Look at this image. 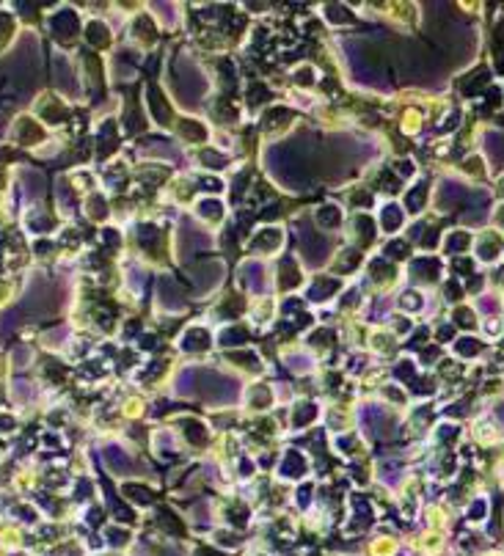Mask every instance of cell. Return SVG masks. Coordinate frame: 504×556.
I'll use <instances>...</instances> for the list:
<instances>
[{"label":"cell","instance_id":"obj_1","mask_svg":"<svg viewBox=\"0 0 504 556\" xmlns=\"http://www.w3.org/2000/svg\"><path fill=\"white\" fill-rule=\"evenodd\" d=\"M176 88H179V97L185 99V102H196V99L204 94V77L190 64L179 61V64H176Z\"/></svg>","mask_w":504,"mask_h":556},{"label":"cell","instance_id":"obj_2","mask_svg":"<svg viewBox=\"0 0 504 556\" xmlns=\"http://www.w3.org/2000/svg\"><path fill=\"white\" fill-rule=\"evenodd\" d=\"M199 377H201V380H199L201 394L209 397V399H218V402H226V399H231V397H234V391H237L234 380L221 377V375H215V372H199Z\"/></svg>","mask_w":504,"mask_h":556},{"label":"cell","instance_id":"obj_3","mask_svg":"<svg viewBox=\"0 0 504 556\" xmlns=\"http://www.w3.org/2000/svg\"><path fill=\"white\" fill-rule=\"evenodd\" d=\"M295 232L301 234V242H303V256L309 259L311 264H317L320 259H325V254H328V242L320 240V237L311 232V229H306L303 223L301 226H295Z\"/></svg>","mask_w":504,"mask_h":556},{"label":"cell","instance_id":"obj_4","mask_svg":"<svg viewBox=\"0 0 504 556\" xmlns=\"http://www.w3.org/2000/svg\"><path fill=\"white\" fill-rule=\"evenodd\" d=\"M218 278H221V264L218 262H209V264H199V267L193 270V281L199 289H207L209 284H215Z\"/></svg>","mask_w":504,"mask_h":556},{"label":"cell","instance_id":"obj_5","mask_svg":"<svg viewBox=\"0 0 504 556\" xmlns=\"http://www.w3.org/2000/svg\"><path fill=\"white\" fill-rule=\"evenodd\" d=\"M149 105H152V113H154V119H157L160 124H166V121H168V116H171V110H168L166 99L160 97L157 86H149Z\"/></svg>","mask_w":504,"mask_h":556},{"label":"cell","instance_id":"obj_6","mask_svg":"<svg viewBox=\"0 0 504 556\" xmlns=\"http://www.w3.org/2000/svg\"><path fill=\"white\" fill-rule=\"evenodd\" d=\"M160 297H163V303H166L168 309H182L185 306V295L179 292V289H176V284L174 281H163L160 284Z\"/></svg>","mask_w":504,"mask_h":556},{"label":"cell","instance_id":"obj_7","mask_svg":"<svg viewBox=\"0 0 504 556\" xmlns=\"http://www.w3.org/2000/svg\"><path fill=\"white\" fill-rule=\"evenodd\" d=\"M317 223L325 229H336L339 223H342V209H339L336 204H323L317 212Z\"/></svg>","mask_w":504,"mask_h":556},{"label":"cell","instance_id":"obj_8","mask_svg":"<svg viewBox=\"0 0 504 556\" xmlns=\"http://www.w3.org/2000/svg\"><path fill=\"white\" fill-rule=\"evenodd\" d=\"M52 31H56L61 39H69L72 33L77 31V19H74L72 11H64V14H58L56 19H52Z\"/></svg>","mask_w":504,"mask_h":556},{"label":"cell","instance_id":"obj_9","mask_svg":"<svg viewBox=\"0 0 504 556\" xmlns=\"http://www.w3.org/2000/svg\"><path fill=\"white\" fill-rule=\"evenodd\" d=\"M463 199H466V190H463L460 185H452V182H446V185L441 187V199H438V201H441V207H444V209L455 207V204H458V201H463Z\"/></svg>","mask_w":504,"mask_h":556},{"label":"cell","instance_id":"obj_10","mask_svg":"<svg viewBox=\"0 0 504 556\" xmlns=\"http://www.w3.org/2000/svg\"><path fill=\"white\" fill-rule=\"evenodd\" d=\"M278 240H281V234H278V229H264L262 234H256L254 237V245L256 251H273L276 245H278Z\"/></svg>","mask_w":504,"mask_h":556},{"label":"cell","instance_id":"obj_11","mask_svg":"<svg viewBox=\"0 0 504 556\" xmlns=\"http://www.w3.org/2000/svg\"><path fill=\"white\" fill-rule=\"evenodd\" d=\"M413 275L425 278V281L438 278V262H435V259H416V262H413Z\"/></svg>","mask_w":504,"mask_h":556},{"label":"cell","instance_id":"obj_12","mask_svg":"<svg viewBox=\"0 0 504 556\" xmlns=\"http://www.w3.org/2000/svg\"><path fill=\"white\" fill-rule=\"evenodd\" d=\"M182 347L185 350H207L209 347V333L201 330V328L190 330V333L185 336V342H182Z\"/></svg>","mask_w":504,"mask_h":556},{"label":"cell","instance_id":"obj_13","mask_svg":"<svg viewBox=\"0 0 504 556\" xmlns=\"http://www.w3.org/2000/svg\"><path fill=\"white\" fill-rule=\"evenodd\" d=\"M303 471H306V460H303L298 452H289V454H287V460H284L281 474H284V477H301Z\"/></svg>","mask_w":504,"mask_h":556},{"label":"cell","instance_id":"obj_14","mask_svg":"<svg viewBox=\"0 0 504 556\" xmlns=\"http://www.w3.org/2000/svg\"><path fill=\"white\" fill-rule=\"evenodd\" d=\"M185 245H188V248H185L188 254H193V251H201V248H207V245H209V237L188 226V229H185Z\"/></svg>","mask_w":504,"mask_h":556},{"label":"cell","instance_id":"obj_15","mask_svg":"<svg viewBox=\"0 0 504 556\" xmlns=\"http://www.w3.org/2000/svg\"><path fill=\"white\" fill-rule=\"evenodd\" d=\"M298 281H301V273H298V267H295V259L287 256V259L281 262V287H295Z\"/></svg>","mask_w":504,"mask_h":556},{"label":"cell","instance_id":"obj_16","mask_svg":"<svg viewBox=\"0 0 504 556\" xmlns=\"http://www.w3.org/2000/svg\"><path fill=\"white\" fill-rule=\"evenodd\" d=\"M333 289H336V281H333V278H320V281L311 284L309 297H311V300H325V297H328Z\"/></svg>","mask_w":504,"mask_h":556},{"label":"cell","instance_id":"obj_17","mask_svg":"<svg viewBox=\"0 0 504 556\" xmlns=\"http://www.w3.org/2000/svg\"><path fill=\"white\" fill-rule=\"evenodd\" d=\"M105 457H108V463L113 465V471H119V474H127V471H132V463H130V457H127V454H121L119 449H108V452H105Z\"/></svg>","mask_w":504,"mask_h":556},{"label":"cell","instance_id":"obj_18","mask_svg":"<svg viewBox=\"0 0 504 556\" xmlns=\"http://www.w3.org/2000/svg\"><path fill=\"white\" fill-rule=\"evenodd\" d=\"M380 220H383L386 232H394V229H400V223H403V212H400V207L389 204L383 209V215H380Z\"/></svg>","mask_w":504,"mask_h":556},{"label":"cell","instance_id":"obj_19","mask_svg":"<svg viewBox=\"0 0 504 556\" xmlns=\"http://www.w3.org/2000/svg\"><path fill=\"white\" fill-rule=\"evenodd\" d=\"M425 196H427V182H421V185H416L411 193H408V209H411V212H419L421 204H425Z\"/></svg>","mask_w":504,"mask_h":556},{"label":"cell","instance_id":"obj_20","mask_svg":"<svg viewBox=\"0 0 504 556\" xmlns=\"http://www.w3.org/2000/svg\"><path fill=\"white\" fill-rule=\"evenodd\" d=\"M245 284L259 292L262 289V264H245Z\"/></svg>","mask_w":504,"mask_h":556},{"label":"cell","instance_id":"obj_21","mask_svg":"<svg viewBox=\"0 0 504 556\" xmlns=\"http://www.w3.org/2000/svg\"><path fill=\"white\" fill-rule=\"evenodd\" d=\"M488 77H490V74H488L485 69H480L474 77H468L466 83H463V91H466V94H476L482 86H488Z\"/></svg>","mask_w":504,"mask_h":556},{"label":"cell","instance_id":"obj_22","mask_svg":"<svg viewBox=\"0 0 504 556\" xmlns=\"http://www.w3.org/2000/svg\"><path fill=\"white\" fill-rule=\"evenodd\" d=\"M199 212L204 215V218H209V220H221L223 209H221V204H218L215 199H204L199 204Z\"/></svg>","mask_w":504,"mask_h":556},{"label":"cell","instance_id":"obj_23","mask_svg":"<svg viewBox=\"0 0 504 556\" xmlns=\"http://www.w3.org/2000/svg\"><path fill=\"white\" fill-rule=\"evenodd\" d=\"M289 121V110H284V107H276V110L268 113V119H264V127L268 130H273V127H281Z\"/></svg>","mask_w":504,"mask_h":556},{"label":"cell","instance_id":"obj_24","mask_svg":"<svg viewBox=\"0 0 504 556\" xmlns=\"http://www.w3.org/2000/svg\"><path fill=\"white\" fill-rule=\"evenodd\" d=\"M185 435H188V440H193V443H204L207 430H204V424H199V422H185Z\"/></svg>","mask_w":504,"mask_h":556},{"label":"cell","instance_id":"obj_25","mask_svg":"<svg viewBox=\"0 0 504 556\" xmlns=\"http://www.w3.org/2000/svg\"><path fill=\"white\" fill-rule=\"evenodd\" d=\"M179 130H182V135H188V141H201L204 135H207V132H204V127L196 124V121H182Z\"/></svg>","mask_w":504,"mask_h":556},{"label":"cell","instance_id":"obj_26","mask_svg":"<svg viewBox=\"0 0 504 556\" xmlns=\"http://www.w3.org/2000/svg\"><path fill=\"white\" fill-rule=\"evenodd\" d=\"M245 339H248V333H245L243 328H234V330H223V336H221V344H226V347H231V344H243Z\"/></svg>","mask_w":504,"mask_h":556},{"label":"cell","instance_id":"obj_27","mask_svg":"<svg viewBox=\"0 0 504 556\" xmlns=\"http://www.w3.org/2000/svg\"><path fill=\"white\" fill-rule=\"evenodd\" d=\"M468 242H471V237H468L466 232H455L446 240V248L449 251H463V248H468Z\"/></svg>","mask_w":504,"mask_h":556},{"label":"cell","instance_id":"obj_28","mask_svg":"<svg viewBox=\"0 0 504 556\" xmlns=\"http://www.w3.org/2000/svg\"><path fill=\"white\" fill-rule=\"evenodd\" d=\"M157 240H160V232H157L154 226H144V229H141V242H144L149 251H154Z\"/></svg>","mask_w":504,"mask_h":556},{"label":"cell","instance_id":"obj_29","mask_svg":"<svg viewBox=\"0 0 504 556\" xmlns=\"http://www.w3.org/2000/svg\"><path fill=\"white\" fill-rule=\"evenodd\" d=\"M314 413H317V408L314 405H298L295 408V424H306V422H311V419H314Z\"/></svg>","mask_w":504,"mask_h":556},{"label":"cell","instance_id":"obj_30","mask_svg":"<svg viewBox=\"0 0 504 556\" xmlns=\"http://www.w3.org/2000/svg\"><path fill=\"white\" fill-rule=\"evenodd\" d=\"M88 39H91V44L105 47V44H108V39H111V36H108V31L102 28V25H97V22H94L91 28H88Z\"/></svg>","mask_w":504,"mask_h":556},{"label":"cell","instance_id":"obj_31","mask_svg":"<svg viewBox=\"0 0 504 556\" xmlns=\"http://www.w3.org/2000/svg\"><path fill=\"white\" fill-rule=\"evenodd\" d=\"M496 254H499V240L488 237V240L482 242V248H480V256H482V259H493Z\"/></svg>","mask_w":504,"mask_h":556},{"label":"cell","instance_id":"obj_32","mask_svg":"<svg viewBox=\"0 0 504 556\" xmlns=\"http://www.w3.org/2000/svg\"><path fill=\"white\" fill-rule=\"evenodd\" d=\"M328 17L333 22H353V14L347 9H339V6H328Z\"/></svg>","mask_w":504,"mask_h":556},{"label":"cell","instance_id":"obj_33","mask_svg":"<svg viewBox=\"0 0 504 556\" xmlns=\"http://www.w3.org/2000/svg\"><path fill=\"white\" fill-rule=\"evenodd\" d=\"M358 234H361V240L364 242H372V237H375V232H372V220L369 218H358Z\"/></svg>","mask_w":504,"mask_h":556},{"label":"cell","instance_id":"obj_34","mask_svg":"<svg viewBox=\"0 0 504 556\" xmlns=\"http://www.w3.org/2000/svg\"><path fill=\"white\" fill-rule=\"evenodd\" d=\"M372 275L375 278H391V264L383 262V259L372 262Z\"/></svg>","mask_w":504,"mask_h":556},{"label":"cell","instance_id":"obj_35","mask_svg":"<svg viewBox=\"0 0 504 556\" xmlns=\"http://www.w3.org/2000/svg\"><path fill=\"white\" fill-rule=\"evenodd\" d=\"M201 160H204V165H213V168H223V165H226L223 154H218V152H204Z\"/></svg>","mask_w":504,"mask_h":556},{"label":"cell","instance_id":"obj_36","mask_svg":"<svg viewBox=\"0 0 504 556\" xmlns=\"http://www.w3.org/2000/svg\"><path fill=\"white\" fill-rule=\"evenodd\" d=\"M124 490H127V496H132L135 501H152V493H146V487L130 485V487H124Z\"/></svg>","mask_w":504,"mask_h":556},{"label":"cell","instance_id":"obj_37","mask_svg":"<svg viewBox=\"0 0 504 556\" xmlns=\"http://www.w3.org/2000/svg\"><path fill=\"white\" fill-rule=\"evenodd\" d=\"M19 130L25 132V138H22V141H28V144H31V141H39V138H42V132H39V127H33L31 121H22V124H19Z\"/></svg>","mask_w":504,"mask_h":556},{"label":"cell","instance_id":"obj_38","mask_svg":"<svg viewBox=\"0 0 504 556\" xmlns=\"http://www.w3.org/2000/svg\"><path fill=\"white\" fill-rule=\"evenodd\" d=\"M476 350H480V342H474V339H463V342H458L460 355H474Z\"/></svg>","mask_w":504,"mask_h":556},{"label":"cell","instance_id":"obj_39","mask_svg":"<svg viewBox=\"0 0 504 556\" xmlns=\"http://www.w3.org/2000/svg\"><path fill=\"white\" fill-rule=\"evenodd\" d=\"M262 99H268V88H264V86H251L248 102H251V105H259Z\"/></svg>","mask_w":504,"mask_h":556},{"label":"cell","instance_id":"obj_40","mask_svg":"<svg viewBox=\"0 0 504 556\" xmlns=\"http://www.w3.org/2000/svg\"><path fill=\"white\" fill-rule=\"evenodd\" d=\"M389 256H391V259H405V256H408V245H405V242H391V245H389Z\"/></svg>","mask_w":504,"mask_h":556},{"label":"cell","instance_id":"obj_41","mask_svg":"<svg viewBox=\"0 0 504 556\" xmlns=\"http://www.w3.org/2000/svg\"><path fill=\"white\" fill-rule=\"evenodd\" d=\"M455 320H458V325H463V328H474V317L468 309H460L458 314H455Z\"/></svg>","mask_w":504,"mask_h":556},{"label":"cell","instance_id":"obj_42","mask_svg":"<svg viewBox=\"0 0 504 556\" xmlns=\"http://www.w3.org/2000/svg\"><path fill=\"white\" fill-rule=\"evenodd\" d=\"M356 262H358V251H350V254H347L344 259L339 262V267H342V273H350V270H353V264H356Z\"/></svg>","mask_w":504,"mask_h":556},{"label":"cell","instance_id":"obj_43","mask_svg":"<svg viewBox=\"0 0 504 556\" xmlns=\"http://www.w3.org/2000/svg\"><path fill=\"white\" fill-rule=\"evenodd\" d=\"M248 176H251V171H243L240 176H237V182H234V199L245 190V185H248Z\"/></svg>","mask_w":504,"mask_h":556},{"label":"cell","instance_id":"obj_44","mask_svg":"<svg viewBox=\"0 0 504 556\" xmlns=\"http://www.w3.org/2000/svg\"><path fill=\"white\" fill-rule=\"evenodd\" d=\"M240 309H243V297L240 295H234V300H226V306H223L226 314H229V311H240Z\"/></svg>","mask_w":504,"mask_h":556},{"label":"cell","instance_id":"obj_45","mask_svg":"<svg viewBox=\"0 0 504 556\" xmlns=\"http://www.w3.org/2000/svg\"><path fill=\"white\" fill-rule=\"evenodd\" d=\"M231 358H234L237 364H245V366H254V364H256V361H251V358H254L251 352H234Z\"/></svg>","mask_w":504,"mask_h":556},{"label":"cell","instance_id":"obj_46","mask_svg":"<svg viewBox=\"0 0 504 556\" xmlns=\"http://www.w3.org/2000/svg\"><path fill=\"white\" fill-rule=\"evenodd\" d=\"M218 110H221V119H234L237 116L234 107H231L229 102H221V105H218Z\"/></svg>","mask_w":504,"mask_h":556},{"label":"cell","instance_id":"obj_47","mask_svg":"<svg viewBox=\"0 0 504 556\" xmlns=\"http://www.w3.org/2000/svg\"><path fill=\"white\" fill-rule=\"evenodd\" d=\"M256 399H259V402H256V408H264V405H268V399H270L268 388H256Z\"/></svg>","mask_w":504,"mask_h":556},{"label":"cell","instance_id":"obj_48","mask_svg":"<svg viewBox=\"0 0 504 556\" xmlns=\"http://www.w3.org/2000/svg\"><path fill=\"white\" fill-rule=\"evenodd\" d=\"M295 77H298V83H301V86H309L311 80H314V77H311V69H301V74H295Z\"/></svg>","mask_w":504,"mask_h":556},{"label":"cell","instance_id":"obj_49","mask_svg":"<svg viewBox=\"0 0 504 556\" xmlns=\"http://www.w3.org/2000/svg\"><path fill=\"white\" fill-rule=\"evenodd\" d=\"M455 267H458V273H471V262H468V259H458V262H455Z\"/></svg>","mask_w":504,"mask_h":556},{"label":"cell","instance_id":"obj_50","mask_svg":"<svg viewBox=\"0 0 504 556\" xmlns=\"http://www.w3.org/2000/svg\"><path fill=\"white\" fill-rule=\"evenodd\" d=\"M419 303H421V300H419L416 295H405V297H403V306H405V309H408V306H411V309H416Z\"/></svg>","mask_w":504,"mask_h":556},{"label":"cell","instance_id":"obj_51","mask_svg":"<svg viewBox=\"0 0 504 556\" xmlns=\"http://www.w3.org/2000/svg\"><path fill=\"white\" fill-rule=\"evenodd\" d=\"M446 297H449V300H455V297H460V289H458V284H446Z\"/></svg>","mask_w":504,"mask_h":556},{"label":"cell","instance_id":"obj_52","mask_svg":"<svg viewBox=\"0 0 504 556\" xmlns=\"http://www.w3.org/2000/svg\"><path fill=\"white\" fill-rule=\"evenodd\" d=\"M397 375H400V377H411V375H413L411 364H400V366H397Z\"/></svg>","mask_w":504,"mask_h":556},{"label":"cell","instance_id":"obj_53","mask_svg":"<svg viewBox=\"0 0 504 556\" xmlns=\"http://www.w3.org/2000/svg\"><path fill=\"white\" fill-rule=\"evenodd\" d=\"M356 201H358L361 207H369V204H372V196H369V193H358Z\"/></svg>","mask_w":504,"mask_h":556},{"label":"cell","instance_id":"obj_54","mask_svg":"<svg viewBox=\"0 0 504 556\" xmlns=\"http://www.w3.org/2000/svg\"><path fill=\"white\" fill-rule=\"evenodd\" d=\"M435 240H438V229H430V232L425 234V245H433Z\"/></svg>","mask_w":504,"mask_h":556},{"label":"cell","instance_id":"obj_55","mask_svg":"<svg viewBox=\"0 0 504 556\" xmlns=\"http://www.w3.org/2000/svg\"><path fill=\"white\" fill-rule=\"evenodd\" d=\"M196 556H223L221 551H209V548H199L196 551Z\"/></svg>","mask_w":504,"mask_h":556},{"label":"cell","instance_id":"obj_56","mask_svg":"<svg viewBox=\"0 0 504 556\" xmlns=\"http://www.w3.org/2000/svg\"><path fill=\"white\" fill-rule=\"evenodd\" d=\"M452 333H455L452 328H441V330H438V339H441V342H446V339H452Z\"/></svg>","mask_w":504,"mask_h":556},{"label":"cell","instance_id":"obj_57","mask_svg":"<svg viewBox=\"0 0 504 556\" xmlns=\"http://www.w3.org/2000/svg\"><path fill=\"white\" fill-rule=\"evenodd\" d=\"M309 490L311 487H301V504H309Z\"/></svg>","mask_w":504,"mask_h":556},{"label":"cell","instance_id":"obj_58","mask_svg":"<svg viewBox=\"0 0 504 556\" xmlns=\"http://www.w3.org/2000/svg\"><path fill=\"white\" fill-rule=\"evenodd\" d=\"M356 300H358V295H356V292H350V295L344 297V303H347V306H353V303H356Z\"/></svg>","mask_w":504,"mask_h":556},{"label":"cell","instance_id":"obj_59","mask_svg":"<svg viewBox=\"0 0 504 556\" xmlns=\"http://www.w3.org/2000/svg\"><path fill=\"white\" fill-rule=\"evenodd\" d=\"M496 66H499V72H504V52H499V58H496Z\"/></svg>","mask_w":504,"mask_h":556},{"label":"cell","instance_id":"obj_60","mask_svg":"<svg viewBox=\"0 0 504 556\" xmlns=\"http://www.w3.org/2000/svg\"><path fill=\"white\" fill-rule=\"evenodd\" d=\"M499 223H504V209H501V212H499Z\"/></svg>","mask_w":504,"mask_h":556}]
</instances>
